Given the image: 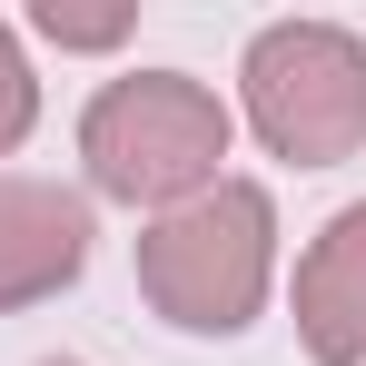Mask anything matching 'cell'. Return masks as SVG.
I'll return each mask as SVG.
<instances>
[{"mask_svg":"<svg viewBox=\"0 0 366 366\" xmlns=\"http://www.w3.org/2000/svg\"><path fill=\"white\" fill-rule=\"evenodd\" d=\"M297 347L317 366H366V198L337 208L297 257Z\"/></svg>","mask_w":366,"mask_h":366,"instance_id":"5b68a950","label":"cell"},{"mask_svg":"<svg viewBox=\"0 0 366 366\" xmlns=\"http://www.w3.org/2000/svg\"><path fill=\"white\" fill-rule=\"evenodd\" d=\"M79 267H89V198L0 169V317L79 287Z\"/></svg>","mask_w":366,"mask_h":366,"instance_id":"277c9868","label":"cell"},{"mask_svg":"<svg viewBox=\"0 0 366 366\" xmlns=\"http://www.w3.org/2000/svg\"><path fill=\"white\" fill-rule=\"evenodd\" d=\"M40 366H69V357H40Z\"/></svg>","mask_w":366,"mask_h":366,"instance_id":"ba28073f","label":"cell"},{"mask_svg":"<svg viewBox=\"0 0 366 366\" xmlns=\"http://www.w3.org/2000/svg\"><path fill=\"white\" fill-rule=\"evenodd\" d=\"M267 287H277V198L257 179H218L139 228V297L179 337H247Z\"/></svg>","mask_w":366,"mask_h":366,"instance_id":"7a4b0ae2","label":"cell"},{"mask_svg":"<svg viewBox=\"0 0 366 366\" xmlns=\"http://www.w3.org/2000/svg\"><path fill=\"white\" fill-rule=\"evenodd\" d=\"M228 139H238V109L208 79H188V69H129V79H109L79 109V169H89V198L169 218L198 188L228 179L218 169Z\"/></svg>","mask_w":366,"mask_h":366,"instance_id":"6da1fadb","label":"cell"},{"mask_svg":"<svg viewBox=\"0 0 366 366\" xmlns=\"http://www.w3.org/2000/svg\"><path fill=\"white\" fill-rule=\"evenodd\" d=\"M30 20H40V40H60V50H119L129 30H139V10H69V0H40Z\"/></svg>","mask_w":366,"mask_h":366,"instance_id":"52a82bcc","label":"cell"},{"mask_svg":"<svg viewBox=\"0 0 366 366\" xmlns=\"http://www.w3.org/2000/svg\"><path fill=\"white\" fill-rule=\"evenodd\" d=\"M238 109L267 159L337 169L366 149V40L347 20H267L238 60Z\"/></svg>","mask_w":366,"mask_h":366,"instance_id":"3957f363","label":"cell"},{"mask_svg":"<svg viewBox=\"0 0 366 366\" xmlns=\"http://www.w3.org/2000/svg\"><path fill=\"white\" fill-rule=\"evenodd\" d=\"M30 129H40V79H30V60H20V30L0 20V159H10Z\"/></svg>","mask_w":366,"mask_h":366,"instance_id":"8992f818","label":"cell"}]
</instances>
